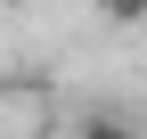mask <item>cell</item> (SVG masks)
<instances>
[{
	"instance_id": "7a4b0ae2",
	"label": "cell",
	"mask_w": 147,
	"mask_h": 139,
	"mask_svg": "<svg viewBox=\"0 0 147 139\" xmlns=\"http://www.w3.org/2000/svg\"><path fill=\"white\" fill-rule=\"evenodd\" d=\"M98 16H115V25H147V0H98Z\"/></svg>"
},
{
	"instance_id": "6da1fadb",
	"label": "cell",
	"mask_w": 147,
	"mask_h": 139,
	"mask_svg": "<svg viewBox=\"0 0 147 139\" xmlns=\"http://www.w3.org/2000/svg\"><path fill=\"white\" fill-rule=\"evenodd\" d=\"M74 139H139V123H123V115H82Z\"/></svg>"
}]
</instances>
